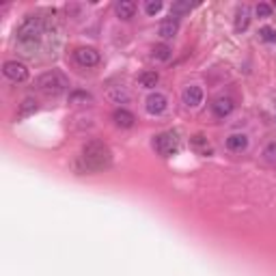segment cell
Here are the masks:
<instances>
[{"mask_svg": "<svg viewBox=\"0 0 276 276\" xmlns=\"http://www.w3.org/2000/svg\"><path fill=\"white\" fill-rule=\"evenodd\" d=\"M112 164V153L104 143L99 140H91L82 147V155H80V166H76L80 173H99L106 170Z\"/></svg>", "mask_w": 276, "mask_h": 276, "instance_id": "obj_1", "label": "cell"}, {"mask_svg": "<svg viewBox=\"0 0 276 276\" xmlns=\"http://www.w3.org/2000/svg\"><path fill=\"white\" fill-rule=\"evenodd\" d=\"M46 35V22H43V18L39 16H28L24 19L22 24L18 26V43L19 46H37L39 41H41V37Z\"/></svg>", "mask_w": 276, "mask_h": 276, "instance_id": "obj_2", "label": "cell"}, {"mask_svg": "<svg viewBox=\"0 0 276 276\" xmlns=\"http://www.w3.org/2000/svg\"><path fill=\"white\" fill-rule=\"evenodd\" d=\"M37 89L41 91L43 95H61L69 89V78L65 76L63 72H46L43 76H39L37 80Z\"/></svg>", "mask_w": 276, "mask_h": 276, "instance_id": "obj_3", "label": "cell"}, {"mask_svg": "<svg viewBox=\"0 0 276 276\" xmlns=\"http://www.w3.org/2000/svg\"><path fill=\"white\" fill-rule=\"evenodd\" d=\"M153 147H155V151H158L160 155H164V158L177 153V149H179L177 132H162V134H158L155 140H153Z\"/></svg>", "mask_w": 276, "mask_h": 276, "instance_id": "obj_4", "label": "cell"}, {"mask_svg": "<svg viewBox=\"0 0 276 276\" xmlns=\"http://www.w3.org/2000/svg\"><path fill=\"white\" fill-rule=\"evenodd\" d=\"M2 74H4V78H9L11 82H24V80L28 78L26 65L19 63V61H7L2 65Z\"/></svg>", "mask_w": 276, "mask_h": 276, "instance_id": "obj_5", "label": "cell"}, {"mask_svg": "<svg viewBox=\"0 0 276 276\" xmlns=\"http://www.w3.org/2000/svg\"><path fill=\"white\" fill-rule=\"evenodd\" d=\"M74 56H76V63L82 67H95L99 63V52L95 48H78Z\"/></svg>", "mask_w": 276, "mask_h": 276, "instance_id": "obj_6", "label": "cell"}, {"mask_svg": "<svg viewBox=\"0 0 276 276\" xmlns=\"http://www.w3.org/2000/svg\"><path fill=\"white\" fill-rule=\"evenodd\" d=\"M145 108L149 114H162L166 110V97L162 93H151L145 99Z\"/></svg>", "mask_w": 276, "mask_h": 276, "instance_id": "obj_7", "label": "cell"}, {"mask_svg": "<svg viewBox=\"0 0 276 276\" xmlns=\"http://www.w3.org/2000/svg\"><path fill=\"white\" fill-rule=\"evenodd\" d=\"M182 99H184V104L188 108H197V106L203 104V89H201V87H188V89H184Z\"/></svg>", "mask_w": 276, "mask_h": 276, "instance_id": "obj_8", "label": "cell"}, {"mask_svg": "<svg viewBox=\"0 0 276 276\" xmlns=\"http://www.w3.org/2000/svg\"><path fill=\"white\" fill-rule=\"evenodd\" d=\"M212 110H214V114L218 119H224L227 114L233 112V99H231V97H218L212 104Z\"/></svg>", "mask_w": 276, "mask_h": 276, "instance_id": "obj_9", "label": "cell"}, {"mask_svg": "<svg viewBox=\"0 0 276 276\" xmlns=\"http://www.w3.org/2000/svg\"><path fill=\"white\" fill-rule=\"evenodd\" d=\"M114 13L121 19H132L134 13H136V4L129 2V0H119V2L114 4Z\"/></svg>", "mask_w": 276, "mask_h": 276, "instance_id": "obj_10", "label": "cell"}, {"mask_svg": "<svg viewBox=\"0 0 276 276\" xmlns=\"http://www.w3.org/2000/svg\"><path fill=\"white\" fill-rule=\"evenodd\" d=\"M112 119H114V123H117L119 128H132L134 121H136V119H134V114L129 112V110H125V108H117V110H114Z\"/></svg>", "mask_w": 276, "mask_h": 276, "instance_id": "obj_11", "label": "cell"}, {"mask_svg": "<svg viewBox=\"0 0 276 276\" xmlns=\"http://www.w3.org/2000/svg\"><path fill=\"white\" fill-rule=\"evenodd\" d=\"M179 31V22L177 18H170V19H164L162 24H160V37L162 39H173L175 35Z\"/></svg>", "mask_w": 276, "mask_h": 276, "instance_id": "obj_12", "label": "cell"}, {"mask_svg": "<svg viewBox=\"0 0 276 276\" xmlns=\"http://www.w3.org/2000/svg\"><path fill=\"white\" fill-rule=\"evenodd\" d=\"M246 145H248V138H246L244 134H231L227 138V147L231 151H244Z\"/></svg>", "mask_w": 276, "mask_h": 276, "instance_id": "obj_13", "label": "cell"}, {"mask_svg": "<svg viewBox=\"0 0 276 276\" xmlns=\"http://www.w3.org/2000/svg\"><path fill=\"white\" fill-rule=\"evenodd\" d=\"M151 56L155 58V61H168L170 56H173V50H170L166 43H158V46H155L153 50H151Z\"/></svg>", "mask_w": 276, "mask_h": 276, "instance_id": "obj_14", "label": "cell"}, {"mask_svg": "<svg viewBox=\"0 0 276 276\" xmlns=\"http://www.w3.org/2000/svg\"><path fill=\"white\" fill-rule=\"evenodd\" d=\"M248 22H250V18H248V7H242L238 11V16H235V31L238 33H242L248 28Z\"/></svg>", "mask_w": 276, "mask_h": 276, "instance_id": "obj_15", "label": "cell"}, {"mask_svg": "<svg viewBox=\"0 0 276 276\" xmlns=\"http://www.w3.org/2000/svg\"><path fill=\"white\" fill-rule=\"evenodd\" d=\"M158 80H160L158 72H143L138 82H140V87H145V89H153L155 84H158Z\"/></svg>", "mask_w": 276, "mask_h": 276, "instance_id": "obj_16", "label": "cell"}, {"mask_svg": "<svg viewBox=\"0 0 276 276\" xmlns=\"http://www.w3.org/2000/svg\"><path fill=\"white\" fill-rule=\"evenodd\" d=\"M190 143H192V147L197 149L199 153H203V155H207V153H212V147H209V143H207V138L205 136H201V134H197V136H194L192 140H190Z\"/></svg>", "mask_w": 276, "mask_h": 276, "instance_id": "obj_17", "label": "cell"}, {"mask_svg": "<svg viewBox=\"0 0 276 276\" xmlns=\"http://www.w3.org/2000/svg\"><path fill=\"white\" fill-rule=\"evenodd\" d=\"M190 9H192V4H190V2H184V0H179V2H173V7H170V16L179 18V16H184V13H188Z\"/></svg>", "mask_w": 276, "mask_h": 276, "instance_id": "obj_18", "label": "cell"}, {"mask_svg": "<svg viewBox=\"0 0 276 276\" xmlns=\"http://www.w3.org/2000/svg\"><path fill=\"white\" fill-rule=\"evenodd\" d=\"M35 110H37V102H35L33 97L24 99L22 106H19V117H28V114H33Z\"/></svg>", "mask_w": 276, "mask_h": 276, "instance_id": "obj_19", "label": "cell"}, {"mask_svg": "<svg viewBox=\"0 0 276 276\" xmlns=\"http://www.w3.org/2000/svg\"><path fill=\"white\" fill-rule=\"evenodd\" d=\"M164 4L160 2V0H147L145 2V11H147V16H158L160 11H162Z\"/></svg>", "mask_w": 276, "mask_h": 276, "instance_id": "obj_20", "label": "cell"}, {"mask_svg": "<svg viewBox=\"0 0 276 276\" xmlns=\"http://www.w3.org/2000/svg\"><path fill=\"white\" fill-rule=\"evenodd\" d=\"M255 13H257V18H270V16H272V4L259 2L257 7H255Z\"/></svg>", "mask_w": 276, "mask_h": 276, "instance_id": "obj_21", "label": "cell"}, {"mask_svg": "<svg viewBox=\"0 0 276 276\" xmlns=\"http://www.w3.org/2000/svg\"><path fill=\"white\" fill-rule=\"evenodd\" d=\"M263 158L268 160V162H276V143H270L268 147L263 149Z\"/></svg>", "mask_w": 276, "mask_h": 276, "instance_id": "obj_22", "label": "cell"}, {"mask_svg": "<svg viewBox=\"0 0 276 276\" xmlns=\"http://www.w3.org/2000/svg\"><path fill=\"white\" fill-rule=\"evenodd\" d=\"M69 99H72V104H78V102H84V104H87V102H91L93 97H91L89 93H84V91H78V93H74Z\"/></svg>", "mask_w": 276, "mask_h": 276, "instance_id": "obj_23", "label": "cell"}, {"mask_svg": "<svg viewBox=\"0 0 276 276\" xmlns=\"http://www.w3.org/2000/svg\"><path fill=\"white\" fill-rule=\"evenodd\" d=\"M261 39H263V41H272L274 31H272V28H261Z\"/></svg>", "mask_w": 276, "mask_h": 276, "instance_id": "obj_24", "label": "cell"}, {"mask_svg": "<svg viewBox=\"0 0 276 276\" xmlns=\"http://www.w3.org/2000/svg\"><path fill=\"white\" fill-rule=\"evenodd\" d=\"M274 7H276V2H274Z\"/></svg>", "mask_w": 276, "mask_h": 276, "instance_id": "obj_25", "label": "cell"}]
</instances>
